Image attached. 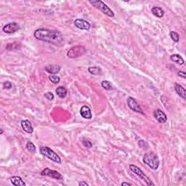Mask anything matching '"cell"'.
Listing matches in <instances>:
<instances>
[{
  "label": "cell",
  "instance_id": "cell-15",
  "mask_svg": "<svg viewBox=\"0 0 186 186\" xmlns=\"http://www.w3.org/2000/svg\"><path fill=\"white\" fill-rule=\"evenodd\" d=\"M11 183L13 185L15 186H26V183L24 182L21 177L19 176H13L10 179Z\"/></svg>",
  "mask_w": 186,
  "mask_h": 186
},
{
  "label": "cell",
  "instance_id": "cell-31",
  "mask_svg": "<svg viewBox=\"0 0 186 186\" xmlns=\"http://www.w3.org/2000/svg\"><path fill=\"white\" fill-rule=\"evenodd\" d=\"M3 132H4V131H3V130H2V129H1V135H2V134H3Z\"/></svg>",
  "mask_w": 186,
  "mask_h": 186
},
{
  "label": "cell",
  "instance_id": "cell-17",
  "mask_svg": "<svg viewBox=\"0 0 186 186\" xmlns=\"http://www.w3.org/2000/svg\"><path fill=\"white\" fill-rule=\"evenodd\" d=\"M151 12L152 14L157 17H163L164 15H165V11L163 10V9H161L159 7H154L151 9Z\"/></svg>",
  "mask_w": 186,
  "mask_h": 186
},
{
  "label": "cell",
  "instance_id": "cell-18",
  "mask_svg": "<svg viewBox=\"0 0 186 186\" xmlns=\"http://www.w3.org/2000/svg\"><path fill=\"white\" fill-rule=\"evenodd\" d=\"M170 60H171L172 62L178 63L179 65H183L185 63L184 59L183 58L182 56H180V55L178 54L172 55L170 56Z\"/></svg>",
  "mask_w": 186,
  "mask_h": 186
},
{
  "label": "cell",
  "instance_id": "cell-23",
  "mask_svg": "<svg viewBox=\"0 0 186 186\" xmlns=\"http://www.w3.org/2000/svg\"><path fill=\"white\" fill-rule=\"evenodd\" d=\"M169 36L174 42H178L179 40H180V35L176 31H170Z\"/></svg>",
  "mask_w": 186,
  "mask_h": 186
},
{
  "label": "cell",
  "instance_id": "cell-29",
  "mask_svg": "<svg viewBox=\"0 0 186 186\" xmlns=\"http://www.w3.org/2000/svg\"><path fill=\"white\" fill-rule=\"evenodd\" d=\"M79 186H89V185L87 183L84 182V181H82V182L79 183Z\"/></svg>",
  "mask_w": 186,
  "mask_h": 186
},
{
  "label": "cell",
  "instance_id": "cell-27",
  "mask_svg": "<svg viewBox=\"0 0 186 186\" xmlns=\"http://www.w3.org/2000/svg\"><path fill=\"white\" fill-rule=\"evenodd\" d=\"M3 87H4V88H5L7 89H10L12 88V84L10 82H9V81H7V82L3 83Z\"/></svg>",
  "mask_w": 186,
  "mask_h": 186
},
{
  "label": "cell",
  "instance_id": "cell-25",
  "mask_svg": "<svg viewBox=\"0 0 186 186\" xmlns=\"http://www.w3.org/2000/svg\"><path fill=\"white\" fill-rule=\"evenodd\" d=\"M45 98L47 100H50V101H52V100H54V95L51 92H48V93L45 94Z\"/></svg>",
  "mask_w": 186,
  "mask_h": 186
},
{
  "label": "cell",
  "instance_id": "cell-7",
  "mask_svg": "<svg viewBox=\"0 0 186 186\" xmlns=\"http://www.w3.org/2000/svg\"><path fill=\"white\" fill-rule=\"evenodd\" d=\"M41 175L47 176V177H50V178L55 179V180H62L63 179V175L60 173V172H58V171H55V170H52L51 169H50V168H45V169L41 172Z\"/></svg>",
  "mask_w": 186,
  "mask_h": 186
},
{
  "label": "cell",
  "instance_id": "cell-1",
  "mask_svg": "<svg viewBox=\"0 0 186 186\" xmlns=\"http://www.w3.org/2000/svg\"><path fill=\"white\" fill-rule=\"evenodd\" d=\"M34 36L36 39L45 42L59 45L64 40L63 34L60 31L55 29H48V28H38L35 31Z\"/></svg>",
  "mask_w": 186,
  "mask_h": 186
},
{
  "label": "cell",
  "instance_id": "cell-13",
  "mask_svg": "<svg viewBox=\"0 0 186 186\" xmlns=\"http://www.w3.org/2000/svg\"><path fill=\"white\" fill-rule=\"evenodd\" d=\"M80 114L83 118L87 119H92V112L90 108H89L87 106H83L80 109Z\"/></svg>",
  "mask_w": 186,
  "mask_h": 186
},
{
  "label": "cell",
  "instance_id": "cell-24",
  "mask_svg": "<svg viewBox=\"0 0 186 186\" xmlns=\"http://www.w3.org/2000/svg\"><path fill=\"white\" fill-rule=\"evenodd\" d=\"M49 79L52 83L54 84H58L60 82V78L56 75H51L49 76Z\"/></svg>",
  "mask_w": 186,
  "mask_h": 186
},
{
  "label": "cell",
  "instance_id": "cell-5",
  "mask_svg": "<svg viewBox=\"0 0 186 186\" xmlns=\"http://www.w3.org/2000/svg\"><path fill=\"white\" fill-rule=\"evenodd\" d=\"M87 52V49L84 46L76 45L70 48L67 52V57L69 58H77L79 57L82 56Z\"/></svg>",
  "mask_w": 186,
  "mask_h": 186
},
{
  "label": "cell",
  "instance_id": "cell-12",
  "mask_svg": "<svg viewBox=\"0 0 186 186\" xmlns=\"http://www.w3.org/2000/svg\"><path fill=\"white\" fill-rule=\"evenodd\" d=\"M21 126L23 128V130L25 131L26 132L28 133V134H32L34 132V128H33L32 124L31 123V122L28 119H25L21 121Z\"/></svg>",
  "mask_w": 186,
  "mask_h": 186
},
{
  "label": "cell",
  "instance_id": "cell-2",
  "mask_svg": "<svg viewBox=\"0 0 186 186\" xmlns=\"http://www.w3.org/2000/svg\"><path fill=\"white\" fill-rule=\"evenodd\" d=\"M143 161L145 165H148L153 170L158 169L159 165H160L158 156L153 152L146 153L143 156Z\"/></svg>",
  "mask_w": 186,
  "mask_h": 186
},
{
  "label": "cell",
  "instance_id": "cell-3",
  "mask_svg": "<svg viewBox=\"0 0 186 186\" xmlns=\"http://www.w3.org/2000/svg\"><path fill=\"white\" fill-rule=\"evenodd\" d=\"M39 151H40V154L42 155L43 156L49 159L50 160L58 164H61L60 157L50 147H47V146H41V147L39 148Z\"/></svg>",
  "mask_w": 186,
  "mask_h": 186
},
{
  "label": "cell",
  "instance_id": "cell-9",
  "mask_svg": "<svg viewBox=\"0 0 186 186\" xmlns=\"http://www.w3.org/2000/svg\"><path fill=\"white\" fill-rule=\"evenodd\" d=\"M21 29V26L16 22H12V23H7L2 28L3 31L6 34H13V33H15L17 31Z\"/></svg>",
  "mask_w": 186,
  "mask_h": 186
},
{
  "label": "cell",
  "instance_id": "cell-8",
  "mask_svg": "<svg viewBox=\"0 0 186 186\" xmlns=\"http://www.w3.org/2000/svg\"><path fill=\"white\" fill-rule=\"evenodd\" d=\"M126 102H127L128 107L131 109V110L135 111V112L144 114V113H143V110H142L141 106H140V104L138 103H137V100H135L134 98L129 97L127 98V100H126Z\"/></svg>",
  "mask_w": 186,
  "mask_h": 186
},
{
  "label": "cell",
  "instance_id": "cell-28",
  "mask_svg": "<svg viewBox=\"0 0 186 186\" xmlns=\"http://www.w3.org/2000/svg\"><path fill=\"white\" fill-rule=\"evenodd\" d=\"M178 75L179 76H180V77H183V79L186 78V74H185V72H184V71H178Z\"/></svg>",
  "mask_w": 186,
  "mask_h": 186
},
{
  "label": "cell",
  "instance_id": "cell-4",
  "mask_svg": "<svg viewBox=\"0 0 186 186\" xmlns=\"http://www.w3.org/2000/svg\"><path fill=\"white\" fill-rule=\"evenodd\" d=\"M92 5L94 7L97 8L98 10H99L100 12H102L103 14L108 15V16L111 17H114V12H113V10L109 7L104 3L103 2L100 1V0H94V1H89Z\"/></svg>",
  "mask_w": 186,
  "mask_h": 186
},
{
  "label": "cell",
  "instance_id": "cell-11",
  "mask_svg": "<svg viewBox=\"0 0 186 186\" xmlns=\"http://www.w3.org/2000/svg\"><path fill=\"white\" fill-rule=\"evenodd\" d=\"M74 25H75L76 27L79 28V29L86 31L89 30V28L91 27L90 23H89L88 21L79 18L76 19L75 21H74Z\"/></svg>",
  "mask_w": 186,
  "mask_h": 186
},
{
  "label": "cell",
  "instance_id": "cell-26",
  "mask_svg": "<svg viewBox=\"0 0 186 186\" xmlns=\"http://www.w3.org/2000/svg\"><path fill=\"white\" fill-rule=\"evenodd\" d=\"M82 144L84 147H86L87 148H91L93 147V143H92L89 141H87V140L82 141Z\"/></svg>",
  "mask_w": 186,
  "mask_h": 186
},
{
  "label": "cell",
  "instance_id": "cell-22",
  "mask_svg": "<svg viewBox=\"0 0 186 186\" xmlns=\"http://www.w3.org/2000/svg\"><path fill=\"white\" fill-rule=\"evenodd\" d=\"M101 85H102V87H103L105 89H106V90H111V89H113L112 84H111L110 82H108V81H107V80L103 81L101 83Z\"/></svg>",
  "mask_w": 186,
  "mask_h": 186
},
{
  "label": "cell",
  "instance_id": "cell-6",
  "mask_svg": "<svg viewBox=\"0 0 186 186\" xmlns=\"http://www.w3.org/2000/svg\"><path fill=\"white\" fill-rule=\"evenodd\" d=\"M130 167V169L132 171L133 173H135V174H137V176L140 177V178H141L143 181H145L146 183V184L148 185H154L155 184L154 183L150 180V179L148 178V177L146 175V174L144 173V172L142 171V170L140 169L138 167H137L136 165H130L129 166Z\"/></svg>",
  "mask_w": 186,
  "mask_h": 186
},
{
  "label": "cell",
  "instance_id": "cell-16",
  "mask_svg": "<svg viewBox=\"0 0 186 186\" xmlns=\"http://www.w3.org/2000/svg\"><path fill=\"white\" fill-rule=\"evenodd\" d=\"M174 89H175L178 95L180 96V98H182L184 100L186 99V90L184 87L181 86L180 84H178V83H176V84H174Z\"/></svg>",
  "mask_w": 186,
  "mask_h": 186
},
{
  "label": "cell",
  "instance_id": "cell-21",
  "mask_svg": "<svg viewBox=\"0 0 186 186\" xmlns=\"http://www.w3.org/2000/svg\"><path fill=\"white\" fill-rule=\"evenodd\" d=\"M26 149H27L28 151L31 153H35L36 152V146L32 142L28 141L27 143H26Z\"/></svg>",
  "mask_w": 186,
  "mask_h": 186
},
{
  "label": "cell",
  "instance_id": "cell-20",
  "mask_svg": "<svg viewBox=\"0 0 186 186\" xmlns=\"http://www.w3.org/2000/svg\"><path fill=\"white\" fill-rule=\"evenodd\" d=\"M88 71L93 75H100L102 73V70L98 66H93L88 68Z\"/></svg>",
  "mask_w": 186,
  "mask_h": 186
},
{
  "label": "cell",
  "instance_id": "cell-30",
  "mask_svg": "<svg viewBox=\"0 0 186 186\" xmlns=\"http://www.w3.org/2000/svg\"><path fill=\"white\" fill-rule=\"evenodd\" d=\"M122 186H124V185H132V184H130V183H125V182H123L122 183Z\"/></svg>",
  "mask_w": 186,
  "mask_h": 186
},
{
  "label": "cell",
  "instance_id": "cell-19",
  "mask_svg": "<svg viewBox=\"0 0 186 186\" xmlns=\"http://www.w3.org/2000/svg\"><path fill=\"white\" fill-rule=\"evenodd\" d=\"M56 94L58 95L59 98H64L66 97L67 95V89L65 88L63 86H60L58 87V88L56 89Z\"/></svg>",
  "mask_w": 186,
  "mask_h": 186
},
{
  "label": "cell",
  "instance_id": "cell-14",
  "mask_svg": "<svg viewBox=\"0 0 186 186\" xmlns=\"http://www.w3.org/2000/svg\"><path fill=\"white\" fill-rule=\"evenodd\" d=\"M61 67L58 65H47L45 67V71L52 75L58 74L60 71Z\"/></svg>",
  "mask_w": 186,
  "mask_h": 186
},
{
  "label": "cell",
  "instance_id": "cell-10",
  "mask_svg": "<svg viewBox=\"0 0 186 186\" xmlns=\"http://www.w3.org/2000/svg\"><path fill=\"white\" fill-rule=\"evenodd\" d=\"M154 117L157 122L159 123L164 124L167 121V117L165 114V113L161 109H156L154 111Z\"/></svg>",
  "mask_w": 186,
  "mask_h": 186
}]
</instances>
